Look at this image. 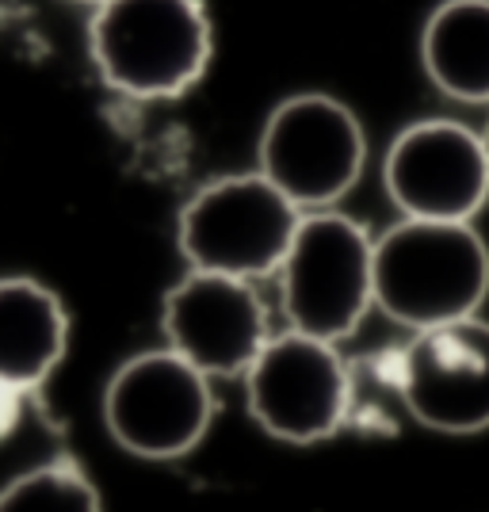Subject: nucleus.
I'll return each mask as SVG.
<instances>
[{
    "mask_svg": "<svg viewBox=\"0 0 489 512\" xmlns=\"http://www.w3.org/2000/svg\"><path fill=\"white\" fill-rule=\"evenodd\" d=\"M69 352V310L31 276L0 279V390H39Z\"/></svg>",
    "mask_w": 489,
    "mask_h": 512,
    "instance_id": "11",
    "label": "nucleus"
},
{
    "mask_svg": "<svg viewBox=\"0 0 489 512\" xmlns=\"http://www.w3.org/2000/svg\"><path fill=\"white\" fill-rule=\"evenodd\" d=\"M398 394L417 425L447 436L489 428V321L413 333L398 356Z\"/></svg>",
    "mask_w": 489,
    "mask_h": 512,
    "instance_id": "10",
    "label": "nucleus"
},
{
    "mask_svg": "<svg viewBox=\"0 0 489 512\" xmlns=\"http://www.w3.org/2000/svg\"><path fill=\"white\" fill-rule=\"evenodd\" d=\"M482 142H486V157H489V123H486V130H482Z\"/></svg>",
    "mask_w": 489,
    "mask_h": 512,
    "instance_id": "15",
    "label": "nucleus"
},
{
    "mask_svg": "<svg viewBox=\"0 0 489 512\" xmlns=\"http://www.w3.org/2000/svg\"><path fill=\"white\" fill-rule=\"evenodd\" d=\"M88 58L130 100H180L214 58L203 0H107L88 20Z\"/></svg>",
    "mask_w": 489,
    "mask_h": 512,
    "instance_id": "1",
    "label": "nucleus"
},
{
    "mask_svg": "<svg viewBox=\"0 0 489 512\" xmlns=\"http://www.w3.org/2000/svg\"><path fill=\"white\" fill-rule=\"evenodd\" d=\"M0 512H104L96 482L69 455L16 474L0 490Z\"/></svg>",
    "mask_w": 489,
    "mask_h": 512,
    "instance_id": "13",
    "label": "nucleus"
},
{
    "mask_svg": "<svg viewBox=\"0 0 489 512\" xmlns=\"http://www.w3.org/2000/svg\"><path fill=\"white\" fill-rule=\"evenodd\" d=\"M73 4H88V8L96 12V8H100V4H107V0H73Z\"/></svg>",
    "mask_w": 489,
    "mask_h": 512,
    "instance_id": "14",
    "label": "nucleus"
},
{
    "mask_svg": "<svg viewBox=\"0 0 489 512\" xmlns=\"http://www.w3.org/2000/svg\"><path fill=\"white\" fill-rule=\"evenodd\" d=\"M245 402L272 440L310 448L344 428L352 409V375L337 344L287 329L249 367Z\"/></svg>",
    "mask_w": 489,
    "mask_h": 512,
    "instance_id": "7",
    "label": "nucleus"
},
{
    "mask_svg": "<svg viewBox=\"0 0 489 512\" xmlns=\"http://www.w3.org/2000/svg\"><path fill=\"white\" fill-rule=\"evenodd\" d=\"M279 291L295 333L341 344L375 306V237L341 211L302 214Z\"/></svg>",
    "mask_w": 489,
    "mask_h": 512,
    "instance_id": "4",
    "label": "nucleus"
},
{
    "mask_svg": "<svg viewBox=\"0 0 489 512\" xmlns=\"http://www.w3.org/2000/svg\"><path fill=\"white\" fill-rule=\"evenodd\" d=\"M302 211L260 172H234L203 184L176 218V245L192 272L260 279L283 268Z\"/></svg>",
    "mask_w": 489,
    "mask_h": 512,
    "instance_id": "3",
    "label": "nucleus"
},
{
    "mask_svg": "<svg viewBox=\"0 0 489 512\" xmlns=\"http://www.w3.org/2000/svg\"><path fill=\"white\" fill-rule=\"evenodd\" d=\"M383 188L405 218L470 222L489 199L486 142L455 119L409 123L386 150Z\"/></svg>",
    "mask_w": 489,
    "mask_h": 512,
    "instance_id": "8",
    "label": "nucleus"
},
{
    "mask_svg": "<svg viewBox=\"0 0 489 512\" xmlns=\"http://www.w3.org/2000/svg\"><path fill=\"white\" fill-rule=\"evenodd\" d=\"M256 165L302 214L333 211L360 184L367 134L356 111L325 92H298L272 107L260 130Z\"/></svg>",
    "mask_w": 489,
    "mask_h": 512,
    "instance_id": "5",
    "label": "nucleus"
},
{
    "mask_svg": "<svg viewBox=\"0 0 489 512\" xmlns=\"http://www.w3.org/2000/svg\"><path fill=\"white\" fill-rule=\"evenodd\" d=\"M107 436L138 459L192 455L214 425V386L172 348L138 352L104 386Z\"/></svg>",
    "mask_w": 489,
    "mask_h": 512,
    "instance_id": "6",
    "label": "nucleus"
},
{
    "mask_svg": "<svg viewBox=\"0 0 489 512\" xmlns=\"http://www.w3.org/2000/svg\"><path fill=\"white\" fill-rule=\"evenodd\" d=\"M489 295V245L470 222L402 218L375 237V306L413 333L478 318Z\"/></svg>",
    "mask_w": 489,
    "mask_h": 512,
    "instance_id": "2",
    "label": "nucleus"
},
{
    "mask_svg": "<svg viewBox=\"0 0 489 512\" xmlns=\"http://www.w3.org/2000/svg\"><path fill=\"white\" fill-rule=\"evenodd\" d=\"M428 81L459 104H489V0H440L421 31Z\"/></svg>",
    "mask_w": 489,
    "mask_h": 512,
    "instance_id": "12",
    "label": "nucleus"
},
{
    "mask_svg": "<svg viewBox=\"0 0 489 512\" xmlns=\"http://www.w3.org/2000/svg\"><path fill=\"white\" fill-rule=\"evenodd\" d=\"M161 333L207 379H245L268 348V306L249 279L192 272L161 302Z\"/></svg>",
    "mask_w": 489,
    "mask_h": 512,
    "instance_id": "9",
    "label": "nucleus"
}]
</instances>
